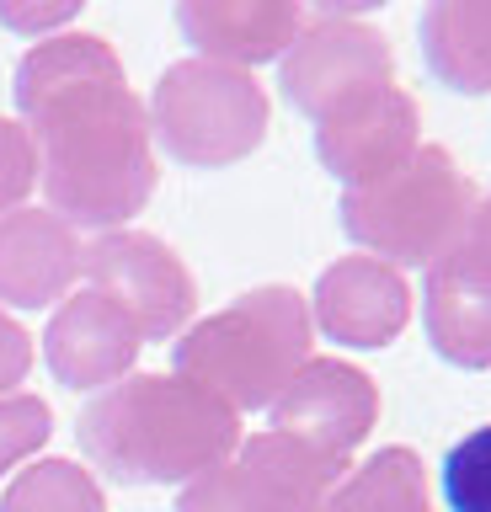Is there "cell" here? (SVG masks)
<instances>
[{
	"label": "cell",
	"mask_w": 491,
	"mask_h": 512,
	"mask_svg": "<svg viewBox=\"0 0 491 512\" xmlns=\"http://www.w3.org/2000/svg\"><path fill=\"white\" fill-rule=\"evenodd\" d=\"M27 368H33V336L0 310V395H17Z\"/></svg>",
	"instance_id": "cell-23"
},
{
	"label": "cell",
	"mask_w": 491,
	"mask_h": 512,
	"mask_svg": "<svg viewBox=\"0 0 491 512\" xmlns=\"http://www.w3.org/2000/svg\"><path fill=\"white\" fill-rule=\"evenodd\" d=\"M145 118L150 139H161V150L177 166L219 171L262 150L273 107L251 70H230L214 59H177L155 80Z\"/></svg>",
	"instance_id": "cell-5"
},
{
	"label": "cell",
	"mask_w": 491,
	"mask_h": 512,
	"mask_svg": "<svg viewBox=\"0 0 491 512\" xmlns=\"http://www.w3.org/2000/svg\"><path fill=\"white\" fill-rule=\"evenodd\" d=\"M475 203H481V192H475L470 171L443 144H417L390 176L369 187H347L337 214L353 246L401 272L433 267L465 235Z\"/></svg>",
	"instance_id": "cell-4"
},
{
	"label": "cell",
	"mask_w": 491,
	"mask_h": 512,
	"mask_svg": "<svg viewBox=\"0 0 491 512\" xmlns=\"http://www.w3.org/2000/svg\"><path fill=\"white\" fill-rule=\"evenodd\" d=\"M75 438L118 486H177L241 448V416L177 374H129L81 411Z\"/></svg>",
	"instance_id": "cell-2"
},
{
	"label": "cell",
	"mask_w": 491,
	"mask_h": 512,
	"mask_svg": "<svg viewBox=\"0 0 491 512\" xmlns=\"http://www.w3.org/2000/svg\"><path fill=\"white\" fill-rule=\"evenodd\" d=\"M81 16V6L75 0H59V6H17V0H0V27H11V32H54V27H65Z\"/></svg>",
	"instance_id": "cell-24"
},
{
	"label": "cell",
	"mask_w": 491,
	"mask_h": 512,
	"mask_svg": "<svg viewBox=\"0 0 491 512\" xmlns=\"http://www.w3.org/2000/svg\"><path fill=\"white\" fill-rule=\"evenodd\" d=\"M315 320L310 299L289 283H262L246 288L241 299H230L225 310L182 331V342L171 347V368L177 379L198 384L203 395H214L219 406L262 411L289 390V379L310 363Z\"/></svg>",
	"instance_id": "cell-3"
},
{
	"label": "cell",
	"mask_w": 491,
	"mask_h": 512,
	"mask_svg": "<svg viewBox=\"0 0 491 512\" xmlns=\"http://www.w3.org/2000/svg\"><path fill=\"white\" fill-rule=\"evenodd\" d=\"M139 347H145L139 326L97 288L70 294L43 331V358L65 390H102V384L113 390L118 379L134 374Z\"/></svg>",
	"instance_id": "cell-11"
},
{
	"label": "cell",
	"mask_w": 491,
	"mask_h": 512,
	"mask_svg": "<svg viewBox=\"0 0 491 512\" xmlns=\"http://www.w3.org/2000/svg\"><path fill=\"white\" fill-rule=\"evenodd\" d=\"M422 326L443 363L470 374L491 368V283L438 256L422 283Z\"/></svg>",
	"instance_id": "cell-15"
},
{
	"label": "cell",
	"mask_w": 491,
	"mask_h": 512,
	"mask_svg": "<svg viewBox=\"0 0 491 512\" xmlns=\"http://www.w3.org/2000/svg\"><path fill=\"white\" fill-rule=\"evenodd\" d=\"M310 6L299 0H182L177 27L198 48V59L251 70V64L283 59L305 32Z\"/></svg>",
	"instance_id": "cell-13"
},
{
	"label": "cell",
	"mask_w": 491,
	"mask_h": 512,
	"mask_svg": "<svg viewBox=\"0 0 491 512\" xmlns=\"http://www.w3.org/2000/svg\"><path fill=\"white\" fill-rule=\"evenodd\" d=\"M342 475L347 459L315 454L283 432H257L225 464L187 480L177 512H321Z\"/></svg>",
	"instance_id": "cell-6"
},
{
	"label": "cell",
	"mask_w": 491,
	"mask_h": 512,
	"mask_svg": "<svg viewBox=\"0 0 491 512\" xmlns=\"http://www.w3.org/2000/svg\"><path fill=\"white\" fill-rule=\"evenodd\" d=\"M422 59L449 91H491V0H433L417 22Z\"/></svg>",
	"instance_id": "cell-16"
},
{
	"label": "cell",
	"mask_w": 491,
	"mask_h": 512,
	"mask_svg": "<svg viewBox=\"0 0 491 512\" xmlns=\"http://www.w3.org/2000/svg\"><path fill=\"white\" fill-rule=\"evenodd\" d=\"M49 432H54V411H49V400H38V395H0V475L11 470V464H22V459H33L43 443H49Z\"/></svg>",
	"instance_id": "cell-20"
},
{
	"label": "cell",
	"mask_w": 491,
	"mask_h": 512,
	"mask_svg": "<svg viewBox=\"0 0 491 512\" xmlns=\"http://www.w3.org/2000/svg\"><path fill=\"white\" fill-rule=\"evenodd\" d=\"M33 182H38V160H33V144H27V128L0 118V219L11 208H22Z\"/></svg>",
	"instance_id": "cell-21"
},
{
	"label": "cell",
	"mask_w": 491,
	"mask_h": 512,
	"mask_svg": "<svg viewBox=\"0 0 491 512\" xmlns=\"http://www.w3.org/2000/svg\"><path fill=\"white\" fill-rule=\"evenodd\" d=\"M91 288L107 294L139 326L145 342H171L198 310V283L187 262L150 230H107L86 246Z\"/></svg>",
	"instance_id": "cell-8"
},
{
	"label": "cell",
	"mask_w": 491,
	"mask_h": 512,
	"mask_svg": "<svg viewBox=\"0 0 491 512\" xmlns=\"http://www.w3.org/2000/svg\"><path fill=\"white\" fill-rule=\"evenodd\" d=\"M443 256H449V262H459L465 272H475V278H486V283H491V192H486L481 203H475V214H470V224H465V235H459Z\"/></svg>",
	"instance_id": "cell-22"
},
{
	"label": "cell",
	"mask_w": 491,
	"mask_h": 512,
	"mask_svg": "<svg viewBox=\"0 0 491 512\" xmlns=\"http://www.w3.org/2000/svg\"><path fill=\"white\" fill-rule=\"evenodd\" d=\"M310 320L342 347H390L411 320V288L379 256H342L315 283Z\"/></svg>",
	"instance_id": "cell-12"
},
{
	"label": "cell",
	"mask_w": 491,
	"mask_h": 512,
	"mask_svg": "<svg viewBox=\"0 0 491 512\" xmlns=\"http://www.w3.org/2000/svg\"><path fill=\"white\" fill-rule=\"evenodd\" d=\"M17 112L49 192V214L75 230H118L155 192V144L145 102L123 59L97 32L38 38L17 64Z\"/></svg>",
	"instance_id": "cell-1"
},
{
	"label": "cell",
	"mask_w": 491,
	"mask_h": 512,
	"mask_svg": "<svg viewBox=\"0 0 491 512\" xmlns=\"http://www.w3.org/2000/svg\"><path fill=\"white\" fill-rule=\"evenodd\" d=\"M86 267V246L49 208H11L0 219V304L49 310Z\"/></svg>",
	"instance_id": "cell-14"
},
{
	"label": "cell",
	"mask_w": 491,
	"mask_h": 512,
	"mask_svg": "<svg viewBox=\"0 0 491 512\" xmlns=\"http://www.w3.org/2000/svg\"><path fill=\"white\" fill-rule=\"evenodd\" d=\"M422 144V112L401 86H374L315 123V155L342 187L390 176Z\"/></svg>",
	"instance_id": "cell-10"
},
{
	"label": "cell",
	"mask_w": 491,
	"mask_h": 512,
	"mask_svg": "<svg viewBox=\"0 0 491 512\" xmlns=\"http://www.w3.org/2000/svg\"><path fill=\"white\" fill-rule=\"evenodd\" d=\"M283 102L299 118L321 123L331 107L353 102V96L374 91V86H395V54L390 38L369 22L331 6H315L305 32L294 38V48L283 54L278 70Z\"/></svg>",
	"instance_id": "cell-7"
},
{
	"label": "cell",
	"mask_w": 491,
	"mask_h": 512,
	"mask_svg": "<svg viewBox=\"0 0 491 512\" xmlns=\"http://www.w3.org/2000/svg\"><path fill=\"white\" fill-rule=\"evenodd\" d=\"M0 512H107V496L75 459H38L6 486Z\"/></svg>",
	"instance_id": "cell-18"
},
{
	"label": "cell",
	"mask_w": 491,
	"mask_h": 512,
	"mask_svg": "<svg viewBox=\"0 0 491 512\" xmlns=\"http://www.w3.org/2000/svg\"><path fill=\"white\" fill-rule=\"evenodd\" d=\"M443 502L449 512H491V422L465 432L443 459Z\"/></svg>",
	"instance_id": "cell-19"
},
{
	"label": "cell",
	"mask_w": 491,
	"mask_h": 512,
	"mask_svg": "<svg viewBox=\"0 0 491 512\" xmlns=\"http://www.w3.org/2000/svg\"><path fill=\"white\" fill-rule=\"evenodd\" d=\"M321 512H438V507L433 491H427L422 454L406 443H390L363 459L358 470H347Z\"/></svg>",
	"instance_id": "cell-17"
},
{
	"label": "cell",
	"mask_w": 491,
	"mask_h": 512,
	"mask_svg": "<svg viewBox=\"0 0 491 512\" xmlns=\"http://www.w3.org/2000/svg\"><path fill=\"white\" fill-rule=\"evenodd\" d=\"M267 411H273V432L315 454L347 459L379 422V384L342 358H310Z\"/></svg>",
	"instance_id": "cell-9"
}]
</instances>
